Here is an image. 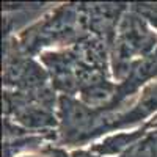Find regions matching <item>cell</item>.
I'll use <instances>...</instances> for the list:
<instances>
[{
    "instance_id": "1",
    "label": "cell",
    "mask_w": 157,
    "mask_h": 157,
    "mask_svg": "<svg viewBox=\"0 0 157 157\" xmlns=\"http://www.w3.org/2000/svg\"><path fill=\"white\" fill-rule=\"evenodd\" d=\"M47 69L50 83L61 96H77L80 91L78 80V64L69 49H52L46 50L38 57Z\"/></svg>"
},
{
    "instance_id": "2",
    "label": "cell",
    "mask_w": 157,
    "mask_h": 157,
    "mask_svg": "<svg viewBox=\"0 0 157 157\" xmlns=\"http://www.w3.org/2000/svg\"><path fill=\"white\" fill-rule=\"evenodd\" d=\"M130 3H80L82 19L88 35L104 39L112 49L116 32Z\"/></svg>"
},
{
    "instance_id": "3",
    "label": "cell",
    "mask_w": 157,
    "mask_h": 157,
    "mask_svg": "<svg viewBox=\"0 0 157 157\" xmlns=\"http://www.w3.org/2000/svg\"><path fill=\"white\" fill-rule=\"evenodd\" d=\"M155 115H157V80L143 88L140 94L127 107L112 113L110 134L118 132V130L138 127L149 121Z\"/></svg>"
},
{
    "instance_id": "4",
    "label": "cell",
    "mask_w": 157,
    "mask_h": 157,
    "mask_svg": "<svg viewBox=\"0 0 157 157\" xmlns=\"http://www.w3.org/2000/svg\"><path fill=\"white\" fill-rule=\"evenodd\" d=\"M154 129H157V115L138 127L118 130V132L102 137L101 140L91 143L88 148L101 157H120Z\"/></svg>"
},
{
    "instance_id": "5",
    "label": "cell",
    "mask_w": 157,
    "mask_h": 157,
    "mask_svg": "<svg viewBox=\"0 0 157 157\" xmlns=\"http://www.w3.org/2000/svg\"><path fill=\"white\" fill-rule=\"evenodd\" d=\"M120 157H155L152 130L146 137H143L140 141H137L132 148H129L124 154H121Z\"/></svg>"
},
{
    "instance_id": "6",
    "label": "cell",
    "mask_w": 157,
    "mask_h": 157,
    "mask_svg": "<svg viewBox=\"0 0 157 157\" xmlns=\"http://www.w3.org/2000/svg\"><path fill=\"white\" fill-rule=\"evenodd\" d=\"M69 157H101L96 152H93L88 146L86 148H74L69 151Z\"/></svg>"
},
{
    "instance_id": "7",
    "label": "cell",
    "mask_w": 157,
    "mask_h": 157,
    "mask_svg": "<svg viewBox=\"0 0 157 157\" xmlns=\"http://www.w3.org/2000/svg\"><path fill=\"white\" fill-rule=\"evenodd\" d=\"M152 137H154V151H155V157H157V129L152 130Z\"/></svg>"
}]
</instances>
